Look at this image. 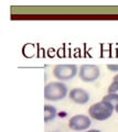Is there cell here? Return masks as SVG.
Returning a JSON list of instances; mask_svg holds the SVG:
<instances>
[{"label": "cell", "instance_id": "obj_11", "mask_svg": "<svg viewBox=\"0 0 118 132\" xmlns=\"http://www.w3.org/2000/svg\"><path fill=\"white\" fill-rule=\"evenodd\" d=\"M85 132H101V131L96 130V129H93V130H87V131H85Z\"/></svg>", "mask_w": 118, "mask_h": 132}, {"label": "cell", "instance_id": "obj_12", "mask_svg": "<svg viewBox=\"0 0 118 132\" xmlns=\"http://www.w3.org/2000/svg\"><path fill=\"white\" fill-rule=\"evenodd\" d=\"M113 79L115 80V81H118V74H117V75H115V77H114Z\"/></svg>", "mask_w": 118, "mask_h": 132}, {"label": "cell", "instance_id": "obj_4", "mask_svg": "<svg viewBox=\"0 0 118 132\" xmlns=\"http://www.w3.org/2000/svg\"><path fill=\"white\" fill-rule=\"evenodd\" d=\"M100 75V69L94 64H83L80 66L78 76L85 82L95 81Z\"/></svg>", "mask_w": 118, "mask_h": 132}, {"label": "cell", "instance_id": "obj_10", "mask_svg": "<svg viewBox=\"0 0 118 132\" xmlns=\"http://www.w3.org/2000/svg\"><path fill=\"white\" fill-rule=\"evenodd\" d=\"M107 68L111 72H118V64H108Z\"/></svg>", "mask_w": 118, "mask_h": 132}, {"label": "cell", "instance_id": "obj_6", "mask_svg": "<svg viewBox=\"0 0 118 132\" xmlns=\"http://www.w3.org/2000/svg\"><path fill=\"white\" fill-rule=\"evenodd\" d=\"M68 97L70 99L75 102L77 105H85L87 104L91 99V96H89L88 92H86L83 88H73L71 89V92L68 93Z\"/></svg>", "mask_w": 118, "mask_h": 132}, {"label": "cell", "instance_id": "obj_1", "mask_svg": "<svg viewBox=\"0 0 118 132\" xmlns=\"http://www.w3.org/2000/svg\"><path fill=\"white\" fill-rule=\"evenodd\" d=\"M114 110H115V107L112 104H109L105 100H101L89 107L88 114L92 119H95L97 121H104L112 117Z\"/></svg>", "mask_w": 118, "mask_h": 132}, {"label": "cell", "instance_id": "obj_13", "mask_svg": "<svg viewBox=\"0 0 118 132\" xmlns=\"http://www.w3.org/2000/svg\"><path fill=\"white\" fill-rule=\"evenodd\" d=\"M115 110H116V112H117V113H118V105H117V106H116V107H115Z\"/></svg>", "mask_w": 118, "mask_h": 132}, {"label": "cell", "instance_id": "obj_2", "mask_svg": "<svg viewBox=\"0 0 118 132\" xmlns=\"http://www.w3.org/2000/svg\"><path fill=\"white\" fill-rule=\"evenodd\" d=\"M67 86L62 81H51L44 86V99L49 101H59L66 97Z\"/></svg>", "mask_w": 118, "mask_h": 132}, {"label": "cell", "instance_id": "obj_7", "mask_svg": "<svg viewBox=\"0 0 118 132\" xmlns=\"http://www.w3.org/2000/svg\"><path fill=\"white\" fill-rule=\"evenodd\" d=\"M58 114V110L55 107L51 105H44V122L48 123L49 121L53 120Z\"/></svg>", "mask_w": 118, "mask_h": 132}, {"label": "cell", "instance_id": "obj_9", "mask_svg": "<svg viewBox=\"0 0 118 132\" xmlns=\"http://www.w3.org/2000/svg\"><path fill=\"white\" fill-rule=\"evenodd\" d=\"M107 93L108 94H116V95H118V81L113 80L112 84L108 86Z\"/></svg>", "mask_w": 118, "mask_h": 132}, {"label": "cell", "instance_id": "obj_5", "mask_svg": "<svg viewBox=\"0 0 118 132\" xmlns=\"http://www.w3.org/2000/svg\"><path fill=\"white\" fill-rule=\"evenodd\" d=\"M92 125V120L88 116L85 114H75L68 121L70 129L74 131H85Z\"/></svg>", "mask_w": 118, "mask_h": 132}, {"label": "cell", "instance_id": "obj_8", "mask_svg": "<svg viewBox=\"0 0 118 132\" xmlns=\"http://www.w3.org/2000/svg\"><path fill=\"white\" fill-rule=\"evenodd\" d=\"M101 100L107 101V102H109V104H112L114 107H116L118 105V95H116V94H107V95H105V96L103 97Z\"/></svg>", "mask_w": 118, "mask_h": 132}, {"label": "cell", "instance_id": "obj_3", "mask_svg": "<svg viewBox=\"0 0 118 132\" xmlns=\"http://www.w3.org/2000/svg\"><path fill=\"white\" fill-rule=\"evenodd\" d=\"M78 73V67L75 64H58L53 67V75L59 81L70 80Z\"/></svg>", "mask_w": 118, "mask_h": 132}]
</instances>
